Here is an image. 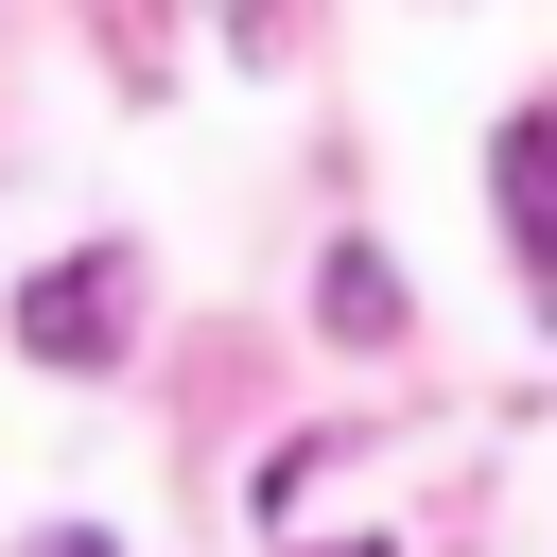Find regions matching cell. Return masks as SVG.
Listing matches in <instances>:
<instances>
[{
    "label": "cell",
    "mask_w": 557,
    "mask_h": 557,
    "mask_svg": "<svg viewBox=\"0 0 557 557\" xmlns=\"http://www.w3.org/2000/svg\"><path fill=\"white\" fill-rule=\"evenodd\" d=\"M35 557H122V540H87V522H52V540H35Z\"/></svg>",
    "instance_id": "4"
},
{
    "label": "cell",
    "mask_w": 557,
    "mask_h": 557,
    "mask_svg": "<svg viewBox=\"0 0 557 557\" xmlns=\"http://www.w3.org/2000/svg\"><path fill=\"white\" fill-rule=\"evenodd\" d=\"M331 557H366V540H331Z\"/></svg>",
    "instance_id": "5"
},
{
    "label": "cell",
    "mask_w": 557,
    "mask_h": 557,
    "mask_svg": "<svg viewBox=\"0 0 557 557\" xmlns=\"http://www.w3.org/2000/svg\"><path fill=\"white\" fill-rule=\"evenodd\" d=\"M122 331H139V261H122V244L17 278V348H35V366H122Z\"/></svg>",
    "instance_id": "1"
},
{
    "label": "cell",
    "mask_w": 557,
    "mask_h": 557,
    "mask_svg": "<svg viewBox=\"0 0 557 557\" xmlns=\"http://www.w3.org/2000/svg\"><path fill=\"white\" fill-rule=\"evenodd\" d=\"M313 331H331V348H400V261H383V244H331V261H313Z\"/></svg>",
    "instance_id": "3"
},
{
    "label": "cell",
    "mask_w": 557,
    "mask_h": 557,
    "mask_svg": "<svg viewBox=\"0 0 557 557\" xmlns=\"http://www.w3.org/2000/svg\"><path fill=\"white\" fill-rule=\"evenodd\" d=\"M487 191H505V244H522V278H540V313H557V104H522V122L487 139Z\"/></svg>",
    "instance_id": "2"
}]
</instances>
